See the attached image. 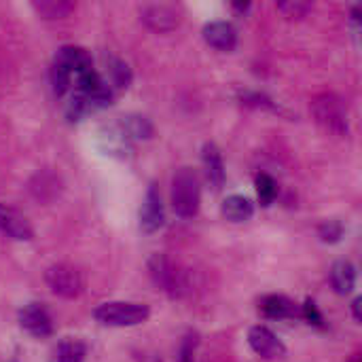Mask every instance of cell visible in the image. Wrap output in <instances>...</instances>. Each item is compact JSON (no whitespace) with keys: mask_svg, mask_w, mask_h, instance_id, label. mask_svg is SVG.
<instances>
[{"mask_svg":"<svg viewBox=\"0 0 362 362\" xmlns=\"http://www.w3.org/2000/svg\"><path fill=\"white\" fill-rule=\"evenodd\" d=\"M91 68H93L91 55L83 47H74V45L62 47L55 53L53 64H51V85H53V91L57 95L68 93L74 87V83L78 81V76L89 72Z\"/></svg>","mask_w":362,"mask_h":362,"instance_id":"6da1fadb","label":"cell"},{"mask_svg":"<svg viewBox=\"0 0 362 362\" xmlns=\"http://www.w3.org/2000/svg\"><path fill=\"white\" fill-rule=\"evenodd\" d=\"M148 276L153 284L170 299H185L191 293L189 272L168 255L157 252L148 259Z\"/></svg>","mask_w":362,"mask_h":362,"instance_id":"7a4b0ae2","label":"cell"},{"mask_svg":"<svg viewBox=\"0 0 362 362\" xmlns=\"http://www.w3.org/2000/svg\"><path fill=\"white\" fill-rule=\"evenodd\" d=\"M312 115L316 119V123L333 136H348L350 132V115H348V106L346 102L333 93V91H325L314 95L312 100Z\"/></svg>","mask_w":362,"mask_h":362,"instance_id":"3957f363","label":"cell"},{"mask_svg":"<svg viewBox=\"0 0 362 362\" xmlns=\"http://www.w3.org/2000/svg\"><path fill=\"white\" fill-rule=\"evenodd\" d=\"M202 189L195 170L180 168L172 178V208L180 218H193L199 212Z\"/></svg>","mask_w":362,"mask_h":362,"instance_id":"277c9868","label":"cell"},{"mask_svg":"<svg viewBox=\"0 0 362 362\" xmlns=\"http://www.w3.org/2000/svg\"><path fill=\"white\" fill-rule=\"evenodd\" d=\"M151 316L148 305L132 301H110L93 310V318L106 327H138Z\"/></svg>","mask_w":362,"mask_h":362,"instance_id":"5b68a950","label":"cell"},{"mask_svg":"<svg viewBox=\"0 0 362 362\" xmlns=\"http://www.w3.org/2000/svg\"><path fill=\"white\" fill-rule=\"evenodd\" d=\"M45 280L49 284V288L64 297V299H74L85 291V278L83 272L70 263H57L51 265L45 274Z\"/></svg>","mask_w":362,"mask_h":362,"instance_id":"8992f818","label":"cell"},{"mask_svg":"<svg viewBox=\"0 0 362 362\" xmlns=\"http://www.w3.org/2000/svg\"><path fill=\"white\" fill-rule=\"evenodd\" d=\"M140 19L144 21V25L153 32H159V34H168L172 30L178 28L180 23V11L178 6L174 4H146L142 11H140Z\"/></svg>","mask_w":362,"mask_h":362,"instance_id":"52a82bcc","label":"cell"},{"mask_svg":"<svg viewBox=\"0 0 362 362\" xmlns=\"http://www.w3.org/2000/svg\"><path fill=\"white\" fill-rule=\"evenodd\" d=\"M248 346L252 348V352L265 361H276L282 358L286 354V346L282 344V339L269 331L267 327H252L248 331Z\"/></svg>","mask_w":362,"mask_h":362,"instance_id":"ba28073f","label":"cell"},{"mask_svg":"<svg viewBox=\"0 0 362 362\" xmlns=\"http://www.w3.org/2000/svg\"><path fill=\"white\" fill-rule=\"evenodd\" d=\"M19 325L25 333H30L32 337H38V339H45L53 333V320H51L47 308L40 303H28L25 308H21Z\"/></svg>","mask_w":362,"mask_h":362,"instance_id":"9c48e42d","label":"cell"},{"mask_svg":"<svg viewBox=\"0 0 362 362\" xmlns=\"http://www.w3.org/2000/svg\"><path fill=\"white\" fill-rule=\"evenodd\" d=\"M163 223H165V212H163L161 193L157 185H151L140 208V229L144 233H155L163 227Z\"/></svg>","mask_w":362,"mask_h":362,"instance_id":"30bf717a","label":"cell"},{"mask_svg":"<svg viewBox=\"0 0 362 362\" xmlns=\"http://www.w3.org/2000/svg\"><path fill=\"white\" fill-rule=\"evenodd\" d=\"M0 233L17 242H28L34 238V229L28 218L6 204H0Z\"/></svg>","mask_w":362,"mask_h":362,"instance_id":"8fae6325","label":"cell"},{"mask_svg":"<svg viewBox=\"0 0 362 362\" xmlns=\"http://www.w3.org/2000/svg\"><path fill=\"white\" fill-rule=\"evenodd\" d=\"M204 40L216 51H233L238 45V30L229 21H210L204 28Z\"/></svg>","mask_w":362,"mask_h":362,"instance_id":"7c38bea8","label":"cell"},{"mask_svg":"<svg viewBox=\"0 0 362 362\" xmlns=\"http://www.w3.org/2000/svg\"><path fill=\"white\" fill-rule=\"evenodd\" d=\"M202 159H204V170H206V178H208L210 187L214 191H221L223 185H225V176H227L225 174V161H223L221 148L214 142H206L204 144Z\"/></svg>","mask_w":362,"mask_h":362,"instance_id":"4fadbf2b","label":"cell"},{"mask_svg":"<svg viewBox=\"0 0 362 362\" xmlns=\"http://www.w3.org/2000/svg\"><path fill=\"white\" fill-rule=\"evenodd\" d=\"M261 312L272 320H291L301 316V310L295 301L284 295H267L261 299Z\"/></svg>","mask_w":362,"mask_h":362,"instance_id":"5bb4252c","label":"cell"},{"mask_svg":"<svg viewBox=\"0 0 362 362\" xmlns=\"http://www.w3.org/2000/svg\"><path fill=\"white\" fill-rule=\"evenodd\" d=\"M331 286L337 295H350L356 286V267L350 261H337L331 267Z\"/></svg>","mask_w":362,"mask_h":362,"instance_id":"9a60e30c","label":"cell"},{"mask_svg":"<svg viewBox=\"0 0 362 362\" xmlns=\"http://www.w3.org/2000/svg\"><path fill=\"white\" fill-rule=\"evenodd\" d=\"M223 216L229 223H246L255 216V204L244 195H231L223 202Z\"/></svg>","mask_w":362,"mask_h":362,"instance_id":"2e32d148","label":"cell"},{"mask_svg":"<svg viewBox=\"0 0 362 362\" xmlns=\"http://www.w3.org/2000/svg\"><path fill=\"white\" fill-rule=\"evenodd\" d=\"M32 8L42 19H64L74 11V2H68V0H36V2H32Z\"/></svg>","mask_w":362,"mask_h":362,"instance_id":"e0dca14e","label":"cell"},{"mask_svg":"<svg viewBox=\"0 0 362 362\" xmlns=\"http://www.w3.org/2000/svg\"><path fill=\"white\" fill-rule=\"evenodd\" d=\"M85 356H87V346L83 341L66 339L55 348L51 362H83Z\"/></svg>","mask_w":362,"mask_h":362,"instance_id":"ac0fdd59","label":"cell"},{"mask_svg":"<svg viewBox=\"0 0 362 362\" xmlns=\"http://www.w3.org/2000/svg\"><path fill=\"white\" fill-rule=\"evenodd\" d=\"M123 132L127 138H151L153 134V125L146 117H140V115H129V117H123V123H121Z\"/></svg>","mask_w":362,"mask_h":362,"instance_id":"d6986e66","label":"cell"},{"mask_svg":"<svg viewBox=\"0 0 362 362\" xmlns=\"http://www.w3.org/2000/svg\"><path fill=\"white\" fill-rule=\"evenodd\" d=\"M108 76H110V83L115 87H119V89L129 87V83H132V70H129V66L123 59H115V57L110 59V64H108Z\"/></svg>","mask_w":362,"mask_h":362,"instance_id":"ffe728a7","label":"cell"},{"mask_svg":"<svg viewBox=\"0 0 362 362\" xmlns=\"http://www.w3.org/2000/svg\"><path fill=\"white\" fill-rule=\"evenodd\" d=\"M276 193H278L276 180L269 174H259L257 176V195H259V202L263 206H272L274 199H276Z\"/></svg>","mask_w":362,"mask_h":362,"instance_id":"44dd1931","label":"cell"},{"mask_svg":"<svg viewBox=\"0 0 362 362\" xmlns=\"http://www.w3.org/2000/svg\"><path fill=\"white\" fill-rule=\"evenodd\" d=\"M278 11L288 19H303L312 11V4L305 0H284L278 2Z\"/></svg>","mask_w":362,"mask_h":362,"instance_id":"7402d4cb","label":"cell"},{"mask_svg":"<svg viewBox=\"0 0 362 362\" xmlns=\"http://www.w3.org/2000/svg\"><path fill=\"white\" fill-rule=\"evenodd\" d=\"M199 346V335L195 331H189L185 337H182V344L178 348V356H176V362H193V356H195V350Z\"/></svg>","mask_w":362,"mask_h":362,"instance_id":"603a6c76","label":"cell"},{"mask_svg":"<svg viewBox=\"0 0 362 362\" xmlns=\"http://www.w3.org/2000/svg\"><path fill=\"white\" fill-rule=\"evenodd\" d=\"M318 233H320V240H322V242H327V244H337V242L344 238V225H341L339 221L331 218V221H325V223L320 225Z\"/></svg>","mask_w":362,"mask_h":362,"instance_id":"cb8c5ba5","label":"cell"},{"mask_svg":"<svg viewBox=\"0 0 362 362\" xmlns=\"http://www.w3.org/2000/svg\"><path fill=\"white\" fill-rule=\"evenodd\" d=\"M242 102H244L246 106H252V108H276L274 102H272L267 95H263V93H252V91H244V93H242Z\"/></svg>","mask_w":362,"mask_h":362,"instance_id":"d4e9b609","label":"cell"},{"mask_svg":"<svg viewBox=\"0 0 362 362\" xmlns=\"http://www.w3.org/2000/svg\"><path fill=\"white\" fill-rule=\"evenodd\" d=\"M301 314L305 316V320H308L310 325L322 327V314L318 312V308H316V303H314L312 299H308V301H305V305H303Z\"/></svg>","mask_w":362,"mask_h":362,"instance_id":"484cf974","label":"cell"},{"mask_svg":"<svg viewBox=\"0 0 362 362\" xmlns=\"http://www.w3.org/2000/svg\"><path fill=\"white\" fill-rule=\"evenodd\" d=\"M361 303H362V299L358 297V299H354V303H352V310H354V318L361 322Z\"/></svg>","mask_w":362,"mask_h":362,"instance_id":"4316f807","label":"cell"},{"mask_svg":"<svg viewBox=\"0 0 362 362\" xmlns=\"http://www.w3.org/2000/svg\"><path fill=\"white\" fill-rule=\"evenodd\" d=\"M233 8L240 11V13H246V11L250 8V4H248V2H244V4H242V2H233Z\"/></svg>","mask_w":362,"mask_h":362,"instance_id":"83f0119b","label":"cell"},{"mask_svg":"<svg viewBox=\"0 0 362 362\" xmlns=\"http://www.w3.org/2000/svg\"><path fill=\"white\" fill-rule=\"evenodd\" d=\"M138 362H161V361H159L157 356H153V354H151V356H144V358H140Z\"/></svg>","mask_w":362,"mask_h":362,"instance_id":"f1b7e54d","label":"cell"},{"mask_svg":"<svg viewBox=\"0 0 362 362\" xmlns=\"http://www.w3.org/2000/svg\"><path fill=\"white\" fill-rule=\"evenodd\" d=\"M348 362H361V354H352V358Z\"/></svg>","mask_w":362,"mask_h":362,"instance_id":"f546056e","label":"cell"}]
</instances>
